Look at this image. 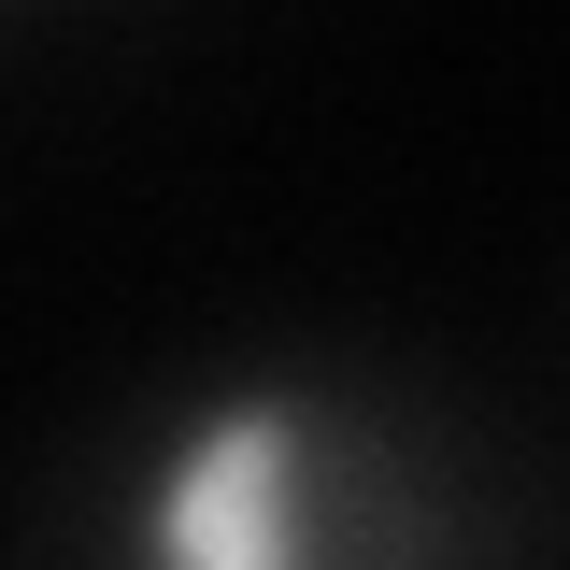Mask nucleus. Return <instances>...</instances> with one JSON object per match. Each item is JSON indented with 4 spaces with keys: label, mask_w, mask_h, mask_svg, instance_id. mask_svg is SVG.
<instances>
[{
    "label": "nucleus",
    "mask_w": 570,
    "mask_h": 570,
    "mask_svg": "<svg viewBox=\"0 0 570 570\" xmlns=\"http://www.w3.org/2000/svg\"><path fill=\"white\" fill-rule=\"evenodd\" d=\"M328 485H343V414L314 385L257 371V385H214L200 414L157 442L129 528H142V557H171V570H299L343 528Z\"/></svg>",
    "instance_id": "1"
}]
</instances>
